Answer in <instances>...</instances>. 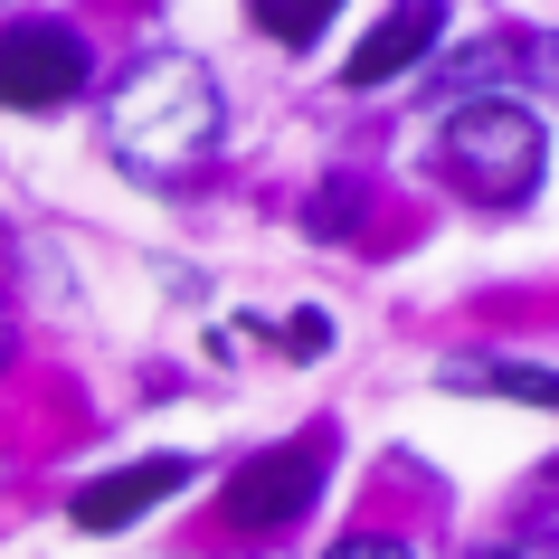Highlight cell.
Here are the masks:
<instances>
[{
	"instance_id": "obj_9",
	"label": "cell",
	"mask_w": 559,
	"mask_h": 559,
	"mask_svg": "<svg viewBox=\"0 0 559 559\" xmlns=\"http://www.w3.org/2000/svg\"><path fill=\"white\" fill-rule=\"evenodd\" d=\"M342 218H352V190H323V209H313V228L342 237Z\"/></svg>"
},
{
	"instance_id": "obj_8",
	"label": "cell",
	"mask_w": 559,
	"mask_h": 559,
	"mask_svg": "<svg viewBox=\"0 0 559 559\" xmlns=\"http://www.w3.org/2000/svg\"><path fill=\"white\" fill-rule=\"evenodd\" d=\"M332 10H342V0H257V29L285 38V48H313V38L332 29Z\"/></svg>"
},
{
	"instance_id": "obj_3",
	"label": "cell",
	"mask_w": 559,
	"mask_h": 559,
	"mask_svg": "<svg viewBox=\"0 0 559 559\" xmlns=\"http://www.w3.org/2000/svg\"><path fill=\"white\" fill-rule=\"evenodd\" d=\"M95 76L86 38L67 29V20H20V29H0V105H20V115H58L76 105Z\"/></svg>"
},
{
	"instance_id": "obj_2",
	"label": "cell",
	"mask_w": 559,
	"mask_h": 559,
	"mask_svg": "<svg viewBox=\"0 0 559 559\" xmlns=\"http://www.w3.org/2000/svg\"><path fill=\"white\" fill-rule=\"evenodd\" d=\"M437 162H445V180H455L465 200L512 209V200H531V190H540L550 133H540V115H522V105H502V95H493V105H465V115H445Z\"/></svg>"
},
{
	"instance_id": "obj_12",
	"label": "cell",
	"mask_w": 559,
	"mask_h": 559,
	"mask_svg": "<svg viewBox=\"0 0 559 559\" xmlns=\"http://www.w3.org/2000/svg\"><path fill=\"white\" fill-rule=\"evenodd\" d=\"M0 352H10V304H0Z\"/></svg>"
},
{
	"instance_id": "obj_10",
	"label": "cell",
	"mask_w": 559,
	"mask_h": 559,
	"mask_svg": "<svg viewBox=\"0 0 559 559\" xmlns=\"http://www.w3.org/2000/svg\"><path fill=\"white\" fill-rule=\"evenodd\" d=\"M332 559H408V540H342Z\"/></svg>"
},
{
	"instance_id": "obj_1",
	"label": "cell",
	"mask_w": 559,
	"mask_h": 559,
	"mask_svg": "<svg viewBox=\"0 0 559 559\" xmlns=\"http://www.w3.org/2000/svg\"><path fill=\"white\" fill-rule=\"evenodd\" d=\"M105 133H115V152L133 171H152V180L190 171V162L218 143V76H209L200 58H180V48H152V58H133L115 76Z\"/></svg>"
},
{
	"instance_id": "obj_11",
	"label": "cell",
	"mask_w": 559,
	"mask_h": 559,
	"mask_svg": "<svg viewBox=\"0 0 559 559\" xmlns=\"http://www.w3.org/2000/svg\"><path fill=\"white\" fill-rule=\"evenodd\" d=\"M474 559H559V550H531V540H502V550H474Z\"/></svg>"
},
{
	"instance_id": "obj_6",
	"label": "cell",
	"mask_w": 559,
	"mask_h": 559,
	"mask_svg": "<svg viewBox=\"0 0 559 559\" xmlns=\"http://www.w3.org/2000/svg\"><path fill=\"white\" fill-rule=\"evenodd\" d=\"M437 38H445V0H399L380 29H370V38L352 48V86L370 95V86H389V76H408V67L427 58Z\"/></svg>"
},
{
	"instance_id": "obj_5",
	"label": "cell",
	"mask_w": 559,
	"mask_h": 559,
	"mask_svg": "<svg viewBox=\"0 0 559 559\" xmlns=\"http://www.w3.org/2000/svg\"><path fill=\"white\" fill-rule=\"evenodd\" d=\"M180 484H190V455H152V465L95 474L86 493H76V531H123V522H143V512H162Z\"/></svg>"
},
{
	"instance_id": "obj_4",
	"label": "cell",
	"mask_w": 559,
	"mask_h": 559,
	"mask_svg": "<svg viewBox=\"0 0 559 559\" xmlns=\"http://www.w3.org/2000/svg\"><path fill=\"white\" fill-rule=\"evenodd\" d=\"M323 493V455L313 445H265L228 474V522L237 531H295Z\"/></svg>"
},
{
	"instance_id": "obj_7",
	"label": "cell",
	"mask_w": 559,
	"mask_h": 559,
	"mask_svg": "<svg viewBox=\"0 0 559 559\" xmlns=\"http://www.w3.org/2000/svg\"><path fill=\"white\" fill-rule=\"evenodd\" d=\"M445 389H502V399L559 408V370H540V360H493V352H455L445 360Z\"/></svg>"
}]
</instances>
